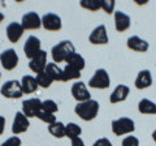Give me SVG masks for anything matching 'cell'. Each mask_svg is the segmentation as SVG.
I'll return each mask as SVG.
<instances>
[{
  "label": "cell",
  "mask_w": 156,
  "mask_h": 146,
  "mask_svg": "<svg viewBox=\"0 0 156 146\" xmlns=\"http://www.w3.org/2000/svg\"><path fill=\"white\" fill-rule=\"evenodd\" d=\"M74 112L80 116L82 120L91 121L96 118L98 112H99V102L95 99H90L86 102L77 103V106L74 107Z\"/></svg>",
  "instance_id": "6da1fadb"
},
{
  "label": "cell",
  "mask_w": 156,
  "mask_h": 146,
  "mask_svg": "<svg viewBox=\"0 0 156 146\" xmlns=\"http://www.w3.org/2000/svg\"><path fill=\"white\" fill-rule=\"evenodd\" d=\"M73 52H76L73 43L70 41H61V42H58L56 46L52 47L51 55H52L53 63H55V64L57 63L58 64V63L65 61Z\"/></svg>",
  "instance_id": "7a4b0ae2"
},
{
  "label": "cell",
  "mask_w": 156,
  "mask_h": 146,
  "mask_svg": "<svg viewBox=\"0 0 156 146\" xmlns=\"http://www.w3.org/2000/svg\"><path fill=\"white\" fill-rule=\"evenodd\" d=\"M135 130L134 120L130 118H120L112 121V132L116 136H125L130 134Z\"/></svg>",
  "instance_id": "3957f363"
},
{
  "label": "cell",
  "mask_w": 156,
  "mask_h": 146,
  "mask_svg": "<svg viewBox=\"0 0 156 146\" xmlns=\"http://www.w3.org/2000/svg\"><path fill=\"white\" fill-rule=\"evenodd\" d=\"M0 93H2L4 98H8V99H18L23 95L21 82L17 80H9L7 82H4V85L0 89Z\"/></svg>",
  "instance_id": "277c9868"
},
{
  "label": "cell",
  "mask_w": 156,
  "mask_h": 146,
  "mask_svg": "<svg viewBox=\"0 0 156 146\" xmlns=\"http://www.w3.org/2000/svg\"><path fill=\"white\" fill-rule=\"evenodd\" d=\"M111 85V78H109V75L108 72L103 68H99V69H96L94 76L90 78L89 81V86L92 87V89H108Z\"/></svg>",
  "instance_id": "5b68a950"
},
{
  "label": "cell",
  "mask_w": 156,
  "mask_h": 146,
  "mask_svg": "<svg viewBox=\"0 0 156 146\" xmlns=\"http://www.w3.org/2000/svg\"><path fill=\"white\" fill-rule=\"evenodd\" d=\"M0 63H2V67L5 71H13L18 65L17 52L13 48H8V50L3 51L0 53Z\"/></svg>",
  "instance_id": "8992f818"
},
{
  "label": "cell",
  "mask_w": 156,
  "mask_h": 146,
  "mask_svg": "<svg viewBox=\"0 0 156 146\" xmlns=\"http://www.w3.org/2000/svg\"><path fill=\"white\" fill-rule=\"evenodd\" d=\"M42 111V100L38 98H30L22 102V114L26 118H37Z\"/></svg>",
  "instance_id": "52a82bcc"
},
{
  "label": "cell",
  "mask_w": 156,
  "mask_h": 146,
  "mask_svg": "<svg viewBox=\"0 0 156 146\" xmlns=\"http://www.w3.org/2000/svg\"><path fill=\"white\" fill-rule=\"evenodd\" d=\"M72 95L78 103L91 99V94L83 81H77L72 85Z\"/></svg>",
  "instance_id": "ba28073f"
},
{
  "label": "cell",
  "mask_w": 156,
  "mask_h": 146,
  "mask_svg": "<svg viewBox=\"0 0 156 146\" xmlns=\"http://www.w3.org/2000/svg\"><path fill=\"white\" fill-rule=\"evenodd\" d=\"M30 126V121H29V118H26L25 115L22 114V111H18L14 115L13 119V124H12V132L14 136L25 133L26 130Z\"/></svg>",
  "instance_id": "9c48e42d"
},
{
  "label": "cell",
  "mask_w": 156,
  "mask_h": 146,
  "mask_svg": "<svg viewBox=\"0 0 156 146\" xmlns=\"http://www.w3.org/2000/svg\"><path fill=\"white\" fill-rule=\"evenodd\" d=\"M21 25L23 30H37L42 26V18L37 12H27L22 16Z\"/></svg>",
  "instance_id": "30bf717a"
},
{
  "label": "cell",
  "mask_w": 156,
  "mask_h": 146,
  "mask_svg": "<svg viewBox=\"0 0 156 146\" xmlns=\"http://www.w3.org/2000/svg\"><path fill=\"white\" fill-rule=\"evenodd\" d=\"M47 52L41 50L35 56L33 57V59L30 60V63H29V68L34 72V73H42L46 71V67H47Z\"/></svg>",
  "instance_id": "8fae6325"
},
{
  "label": "cell",
  "mask_w": 156,
  "mask_h": 146,
  "mask_svg": "<svg viewBox=\"0 0 156 146\" xmlns=\"http://www.w3.org/2000/svg\"><path fill=\"white\" fill-rule=\"evenodd\" d=\"M42 26L48 31H57L62 26L61 18L55 13H46L42 17Z\"/></svg>",
  "instance_id": "7c38bea8"
},
{
  "label": "cell",
  "mask_w": 156,
  "mask_h": 146,
  "mask_svg": "<svg viewBox=\"0 0 156 146\" xmlns=\"http://www.w3.org/2000/svg\"><path fill=\"white\" fill-rule=\"evenodd\" d=\"M89 41H90V43H92V45H107L109 41V38H108V33H107L105 25L96 26L94 30L91 31Z\"/></svg>",
  "instance_id": "4fadbf2b"
},
{
  "label": "cell",
  "mask_w": 156,
  "mask_h": 146,
  "mask_svg": "<svg viewBox=\"0 0 156 146\" xmlns=\"http://www.w3.org/2000/svg\"><path fill=\"white\" fill-rule=\"evenodd\" d=\"M41 50H42L41 48V41H39V38H37L35 35H30L26 39L25 45H23V52H25L26 57H29L30 60Z\"/></svg>",
  "instance_id": "5bb4252c"
},
{
  "label": "cell",
  "mask_w": 156,
  "mask_h": 146,
  "mask_svg": "<svg viewBox=\"0 0 156 146\" xmlns=\"http://www.w3.org/2000/svg\"><path fill=\"white\" fill-rule=\"evenodd\" d=\"M130 94V87L126 86L124 84L121 85H117L115 87V90L112 91V94L109 95V102L112 104H116V103H121L128 99V97Z\"/></svg>",
  "instance_id": "9a60e30c"
},
{
  "label": "cell",
  "mask_w": 156,
  "mask_h": 146,
  "mask_svg": "<svg viewBox=\"0 0 156 146\" xmlns=\"http://www.w3.org/2000/svg\"><path fill=\"white\" fill-rule=\"evenodd\" d=\"M131 25L130 17L122 11H116L115 12V27L119 33L126 31Z\"/></svg>",
  "instance_id": "2e32d148"
},
{
  "label": "cell",
  "mask_w": 156,
  "mask_h": 146,
  "mask_svg": "<svg viewBox=\"0 0 156 146\" xmlns=\"http://www.w3.org/2000/svg\"><path fill=\"white\" fill-rule=\"evenodd\" d=\"M23 27L20 22H11L7 26V37L11 43H17L23 35Z\"/></svg>",
  "instance_id": "e0dca14e"
},
{
  "label": "cell",
  "mask_w": 156,
  "mask_h": 146,
  "mask_svg": "<svg viewBox=\"0 0 156 146\" xmlns=\"http://www.w3.org/2000/svg\"><path fill=\"white\" fill-rule=\"evenodd\" d=\"M134 84H135V87L138 90H143V89L150 87L151 84H152V75H151V72L148 69L140 71L138 73V76H136Z\"/></svg>",
  "instance_id": "ac0fdd59"
},
{
  "label": "cell",
  "mask_w": 156,
  "mask_h": 146,
  "mask_svg": "<svg viewBox=\"0 0 156 146\" xmlns=\"http://www.w3.org/2000/svg\"><path fill=\"white\" fill-rule=\"evenodd\" d=\"M126 45H128V48H130V50H133L135 52H146V51H148V48H150V45L147 41H144L136 35L130 37Z\"/></svg>",
  "instance_id": "d6986e66"
},
{
  "label": "cell",
  "mask_w": 156,
  "mask_h": 146,
  "mask_svg": "<svg viewBox=\"0 0 156 146\" xmlns=\"http://www.w3.org/2000/svg\"><path fill=\"white\" fill-rule=\"evenodd\" d=\"M21 86L23 94H33L38 90V82L35 80V77H33L30 75H25L21 78Z\"/></svg>",
  "instance_id": "ffe728a7"
},
{
  "label": "cell",
  "mask_w": 156,
  "mask_h": 146,
  "mask_svg": "<svg viewBox=\"0 0 156 146\" xmlns=\"http://www.w3.org/2000/svg\"><path fill=\"white\" fill-rule=\"evenodd\" d=\"M138 111L143 115H156V103L150 99H140L138 103Z\"/></svg>",
  "instance_id": "44dd1931"
},
{
  "label": "cell",
  "mask_w": 156,
  "mask_h": 146,
  "mask_svg": "<svg viewBox=\"0 0 156 146\" xmlns=\"http://www.w3.org/2000/svg\"><path fill=\"white\" fill-rule=\"evenodd\" d=\"M65 63H66V65H69L72 68H76V69H78L80 72L83 69L85 64H86L83 56L80 55V53H77V52H73L72 55L65 60Z\"/></svg>",
  "instance_id": "7402d4cb"
},
{
  "label": "cell",
  "mask_w": 156,
  "mask_h": 146,
  "mask_svg": "<svg viewBox=\"0 0 156 146\" xmlns=\"http://www.w3.org/2000/svg\"><path fill=\"white\" fill-rule=\"evenodd\" d=\"M46 72L51 76L53 81H62V69L55 63H48L46 67Z\"/></svg>",
  "instance_id": "603a6c76"
},
{
  "label": "cell",
  "mask_w": 156,
  "mask_h": 146,
  "mask_svg": "<svg viewBox=\"0 0 156 146\" xmlns=\"http://www.w3.org/2000/svg\"><path fill=\"white\" fill-rule=\"evenodd\" d=\"M48 132L56 138L65 137V124H62L61 121H56V123L48 125Z\"/></svg>",
  "instance_id": "cb8c5ba5"
},
{
  "label": "cell",
  "mask_w": 156,
  "mask_h": 146,
  "mask_svg": "<svg viewBox=\"0 0 156 146\" xmlns=\"http://www.w3.org/2000/svg\"><path fill=\"white\" fill-rule=\"evenodd\" d=\"M81 77V72L76 69V68H72L69 65H65V68L62 69V81H72V80H78Z\"/></svg>",
  "instance_id": "d4e9b609"
},
{
  "label": "cell",
  "mask_w": 156,
  "mask_h": 146,
  "mask_svg": "<svg viewBox=\"0 0 156 146\" xmlns=\"http://www.w3.org/2000/svg\"><path fill=\"white\" fill-rule=\"evenodd\" d=\"M82 133V129H81V126L76 124V123H68L65 125V137L68 138H76V137H80Z\"/></svg>",
  "instance_id": "484cf974"
},
{
  "label": "cell",
  "mask_w": 156,
  "mask_h": 146,
  "mask_svg": "<svg viewBox=\"0 0 156 146\" xmlns=\"http://www.w3.org/2000/svg\"><path fill=\"white\" fill-rule=\"evenodd\" d=\"M35 80L38 82V86L43 87V89H48V87L52 85V82H53V80L51 78V76L48 75L46 71L42 72V73H38L37 77H35Z\"/></svg>",
  "instance_id": "4316f807"
},
{
  "label": "cell",
  "mask_w": 156,
  "mask_h": 146,
  "mask_svg": "<svg viewBox=\"0 0 156 146\" xmlns=\"http://www.w3.org/2000/svg\"><path fill=\"white\" fill-rule=\"evenodd\" d=\"M80 5L91 12H96L101 9V0H81Z\"/></svg>",
  "instance_id": "83f0119b"
},
{
  "label": "cell",
  "mask_w": 156,
  "mask_h": 146,
  "mask_svg": "<svg viewBox=\"0 0 156 146\" xmlns=\"http://www.w3.org/2000/svg\"><path fill=\"white\" fill-rule=\"evenodd\" d=\"M42 111H44V112H47V114L55 115L57 111H58V107H57V104H56L55 100L47 99V100H44V102H42Z\"/></svg>",
  "instance_id": "f1b7e54d"
},
{
  "label": "cell",
  "mask_w": 156,
  "mask_h": 146,
  "mask_svg": "<svg viewBox=\"0 0 156 146\" xmlns=\"http://www.w3.org/2000/svg\"><path fill=\"white\" fill-rule=\"evenodd\" d=\"M37 118L39 119V120H42L43 123H46V124H48V125H51V124H53V123H56V116L55 115H52V114H47V112H44V111H41L38 115H37Z\"/></svg>",
  "instance_id": "f546056e"
},
{
  "label": "cell",
  "mask_w": 156,
  "mask_h": 146,
  "mask_svg": "<svg viewBox=\"0 0 156 146\" xmlns=\"http://www.w3.org/2000/svg\"><path fill=\"white\" fill-rule=\"evenodd\" d=\"M115 5H116L115 0H101V9H103L105 13H108V14L113 13Z\"/></svg>",
  "instance_id": "4dcf8cb0"
},
{
  "label": "cell",
  "mask_w": 156,
  "mask_h": 146,
  "mask_svg": "<svg viewBox=\"0 0 156 146\" xmlns=\"http://www.w3.org/2000/svg\"><path fill=\"white\" fill-rule=\"evenodd\" d=\"M122 146H139V140L135 137V136H131L129 134L128 137H125L121 142Z\"/></svg>",
  "instance_id": "1f68e13d"
},
{
  "label": "cell",
  "mask_w": 156,
  "mask_h": 146,
  "mask_svg": "<svg viewBox=\"0 0 156 146\" xmlns=\"http://www.w3.org/2000/svg\"><path fill=\"white\" fill-rule=\"evenodd\" d=\"M22 141L17 136H13V137H9L8 140H5L4 142L2 144V146H21Z\"/></svg>",
  "instance_id": "d6a6232c"
},
{
  "label": "cell",
  "mask_w": 156,
  "mask_h": 146,
  "mask_svg": "<svg viewBox=\"0 0 156 146\" xmlns=\"http://www.w3.org/2000/svg\"><path fill=\"white\" fill-rule=\"evenodd\" d=\"M92 146H113V145H112V142H111V141H109L108 138L103 137V138H99V140H96Z\"/></svg>",
  "instance_id": "836d02e7"
},
{
  "label": "cell",
  "mask_w": 156,
  "mask_h": 146,
  "mask_svg": "<svg viewBox=\"0 0 156 146\" xmlns=\"http://www.w3.org/2000/svg\"><path fill=\"white\" fill-rule=\"evenodd\" d=\"M70 142H72V146H85L83 140H82L81 137H76V138H73V140H70Z\"/></svg>",
  "instance_id": "e575fe53"
},
{
  "label": "cell",
  "mask_w": 156,
  "mask_h": 146,
  "mask_svg": "<svg viewBox=\"0 0 156 146\" xmlns=\"http://www.w3.org/2000/svg\"><path fill=\"white\" fill-rule=\"evenodd\" d=\"M4 129H5V118L0 115V134L4 133Z\"/></svg>",
  "instance_id": "d590c367"
},
{
  "label": "cell",
  "mask_w": 156,
  "mask_h": 146,
  "mask_svg": "<svg viewBox=\"0 0 156 146\" xmlns=\"http://www.w3.org/2000/svg\"><path fill=\"white\" fill-rule=\"evenodd\" d=\"M152 140H154V142L156 144V129H155L154 132H152Z\"/></svg>",
  "instance_id": "8d00e7d4"
},
{
  "label": "cell",
  "mask_w": 156,
  "mask_h": 146,
  "mask_svg": "<svg viewBox=\"0 0 156 146\" xmlns=\"http://www.w3.org/2000/svg\"><path fill=\"white\" fill-rule=\"evenodd\" d=\"M3 20H4V14H3L2 12H0V24L3 22Z\"/></svg>",
  "instance_id": "74e56055"
},
{
  "label": "cell",
  "mask_w": 156,
  "mask_h": 146,
  "mask_svg": "<svg viewBox=\"0 0 156 146\" xmlns=\"http://www.w3.org/2000/svg\"><path fill=\"white\" fill-rule=\"evenodd\" d=\"M0 77H2V75H0Z\"/></svg>",
  "instance_id": "f35d334b"
}]
</instances>
